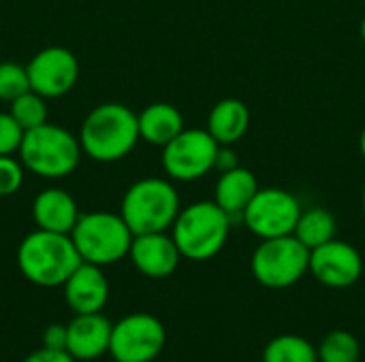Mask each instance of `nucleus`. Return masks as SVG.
<instances>
[{
    "label": "nucleus",
    "instance_id": "nucleus-20",
    "mask_svg": "<svg viewBox=\"0 0 365 362\" xmlns=\"http://www.w3.org/2000/svg\"><path fill=\"white\" fill-rule=\"evenodd\" d=\"M336 228L338 226H336V218L331 211H327L325 207H310V209L302 211L293 235L308 250H314V247L336 239Z\"/></svg>",
    "mask_w": 365,
    "mask_h": 362
},
{
    "label": "nucleus",
    "instance_id": "nucleus-32",
    "mask_svg": "<svg viewBox=\"0 0 365 362\" xmlns=\"http://www.w3.org/2000/svg\"><path fill=\"white\" fill-rule=\"evenodd\" d=\"M361 207H364V213H365V183H364V192H361Z\"/></svg>",
    "mask_w": 365,
    "mask_h": 362
},
{
    "label": "nucleus",
    "instance_id": "nucleus-26",
    "mask_svg": "<svg viewBox=\"0 0 365 362\" xmlns=\"http://www.w3.org/2000/svg\"><path fill=\"white\" fill-rule=\"evenodd\" d=\"M24 139V128L13 119L9 111H0V156L17 154Z\"/></svg>",
    "mask_w": 365,
    "mask_h": 362
},
{
    "label": "nucleus",
    "instance_id": "nucleus-5",
    "mask_svg": "<svg viewBox=\"0 0 365 362\" xmlns=\"http://www.w3.org/2000/svg\"><path fill=\"white\" fill-rule=\"evenodd\" d=\"M180 194L175 186L160 177L135 181L122 196L120 215L133 235L167 233L180 213Z\"/></svg>",
    "mask_w": 365,
    "mask_h": 362
},
{
    "label": "nucleus",
    "instance_id": "nucleus-11",
    "mask_svg": "<svg viewBox=\"0 0 365 362\" xmlns=\"http://www.w3.org/2000/svg\"><path fill=\"white\" fill-rule=\"evenodd\" d=\"M26 68L30 77V90L47 100L66 96L79 79V62L75 53L58 45L36 51Z\"/></svg>",
    "mask_w": 365,
    "mask_h": 362
},
{
    "label": "nucleus",
    "instance_id": "nucleus-23",
    "mask_svg": "<svg viewBox=\"0 0 365 362\" xmlns=\"http://www.w3.org/2000/svg\"><path fill=\"white\" fill-rule=\"evenodd\" d=\"M319 362H359L361 346L349 331H331L317 348Z\"/></svg>",
    "mask_w": 365,
    "mask_h": 362
},
{
    "label": "nucleus",
    "instance_id": "nucleus-14",
    "mask_svg": "<svg viewBox=\"0 0 365 362\" xmlns=\"http://www.w3.org/2000/svg\"><path fill=\"white\" fill-rule=\"evenodd\" d=\"M113 324L98 314H75L66 324V352L75 361H96L103 354H109Z\"/></svg>",
    "mask_w": 365,
    "mask_h": 362
},
{
    "label": "nucleus",
    "instance_id": "nucleus-17",
    "mask_svg": "<svg viewBox=\"0 0 365 362\" xmlns=\"http://www.w3.org/2000/svg\"><path fill=\"white\" fill-rule=\"evenodd\" d=\"M257 192H259V181L255 173L248 169L235 166L231 171L220 173L216 181V190H214V203L222 211H227L233 220L237 215L242 218L244 209L250 205Z\"/></svg>",
    "mask_w": 365,
    "mask_h": 362
},
{
    "label": "nucleus",
    "instance_id": "nucleus-6",
    "mask_svg": "<svg viewBox=\"0 0 365 362\" xmlns=\"http://www.w3.org/2000/svg\"><path fill=\"white\" fill-rule=\"evenodd\" d=\"M71 239L83 262L107 267L128 256L135 235L120 213L90 211L79 215Z\"/></svg>",
    "mask_w": 365,
    "mask_h": 362
},
{
    "label": "nucleus",
    "instance_id": "nucleus-2",
    "mask_svg": "<svg viewBox=\"0 0 365 362\" xmlns=\"http://www.w3.org/2000/svg\"><path fill=\"white\" fill-rule=\"evenodd\" d=\"M81 256L71 235L36 228L26 235L17 247V267L21 275L41 288H58L81 265Z\"/></svg>",
    "mask_w": 365,
    "mask_h": 362
},
{
    "label": "nucleus",
    "instance_id": "nucleus-9",
    "mask_svg": "<svg viewBox=\"0 0 365 362\" xmlns=\"http://www.w3.org/2000/svg\"><path fill=\"white\" fill-rule=\"evenodd\" d=\"M167 344L165 324L152 314H128L111 329L109 354L115 362H156Z\"/></svg>",
    "mask_w": 365,
    "mask_h": 362
},
{
    "label": "nucleus",
    "instance_id": "nucleus-19",
    "mask_svg": "<svg viewBox=\"0 0 365 362\" xmlns=\"http://www.w3.org/2000/svg\"><path fill=\"white\" fill-rule=\"evenodd\" d=\"M250 126V111L240 98H225L216 102L207 115V132L220 145L237 143Z\"/></svg>",
    "mask_w": 365,
    "mask_h": 362
},
{
    "label": "nucleus",
    "instance_id": "nucleus-4",
    "mask_svg": "<svg viewBox=\"0 0 365 362\" xmlns=\"http://www.w3.org/2000/svg\"><path fill=\"white\" fill-rule=\"evenodd\" d=\"M17 154L32 175L41 179H62L79 166L83 149L79 137L47 122L24 132Z\"/></svg>",
    "mask_w": 365,
    "mask_h": 362
},
{
    "label": "nucleus",
    "instance_id": "nucleus-10",
    "mask_svg": "<svg viewBox=\"0 0 365 362\" xmlns=\"http://www.w3.org/2000/svg\"><path fill=\"white\" fill-rule=\"evenodd\" d=\"M302 205L295 194L282 188H259L242 220L259 239H274L293 235L302 215Z\"/></svg>",
    "mask_w": 365,
    "mask_h": 362
},
{
    "label": "nucleus",
    "instance_id": "nucleus-13",
    "mask_svg": "<svg viewBox=\"0 0 365 362\" xmlns=\"http://www.w3.org/2000/svg\"><path fill=\"white\" fill-rule=\"evenodd\" d=\"M128 258L133 260L135 269L141 275L150 280H165L175 273L182 254L171 235L148 233V235H135Z\"/></svg>",
    "mask_w": 365,
    "mask_h": 362
},
{
    "label": "nucleus",
    "instance_id": "nucleus-8",
    "mask_svg": "<svg viewBox=\"0 0 365 362\" xmlns=\"http://www.w3.org/2000/svg\"><path fill=\"white\" fill-rule=\"evenodd\" d=\"M220 143L201 128L182 130L163 147V169L173 181H197L216 169Z\"/></svg>",
    "mask_w": 365,
    "mask_h": 362
},
{
    "label": "nucleus",
    "instance_id": "nucleus-29",
    "mask_svg": "<svg viewBox=\"0 0 365 362\" xmlns=\"http://www.w3.org/2000/svg\"><path fill=\"white\" fill-rule=\"evenodd\" d=\"M235 166H240V164H237V156H235V151L231 149V145H220L218 158H216V171L225 173V171H231V169H235Z\"/></svg>",
    "mask_w": 365,
    "mask_h": 362
},
{
    "label": "nucleus",
    "instance_id": "nucleus-16",
    "mask_svg": "<svg viewBox=\"0 0 365 362\" xmlns=\"http://www.w3.org/2000/svg\"><path fill=\"white\" fill-rule=\"evenodd\" d=\"M79 215L77 201L62 188L41 190L32 201V220L41 230L71 235Z\"/></svg>",
    "mask_w": 365,
    "mask_h": 362
},
{
    "label": "nucleus",
    "instance_id": "nucleus-18",
    "mask_svg": "<svg viewBox=\"0 0 365 362\" xmlns=\"http://www.w3.org/2000/svg\"><path fill=\"white\" fill-rule=\"evenodd\" d=\"M139 137L141 141L165 147L184 130V117L178 107L169 102H152L139 115Z\"/></svg>",
    "mask_w": 365,
    "mask_h": 362
},
{
    "label": "nucleus",
    "instance_id": "nucleus-31",
    "mask_svg": "<svg viewBox=\"0 0 365 362\" xmlns=\"http://www.w3.org/2000/svg\"><path fill=\"white\" fill-rule=\"evenodd\" d=\"M359 34H361V41L365 43V17L364 21H361V26H359Z\"/></svg>",
    "mask_w": 365,
    "mask_h": 362
},
{
    "label": "nucleus",
    "instance_id": "nucleus-3",
    "mask_svg": "<svg viewBox=\"0 0 365 362\" xmlns=\"http://www.w3.org/2000/svg\"><path fill=\"white\" fill-rule=\"evenodd\" d=\"M231 233V215L214 201H199L180 209L171 237L186 260L203 262L222 252Z\"/></svg>",
    "mask_w": 365,
    "mask_h": 362
},
{
    "label": "nucleus",
    "instance_id": "nucleus-30",
    "mask_svg": "<svg viewBox=\"0 0 365 362\" xmlns=\"http://www.w3.org/2000/svg\"><path fill=\"white\" fill-rule=\"evenodd\" d=\"M359 149H361V156L365 160V128L361 130V137H359Z\"/></svg>",
    "mask_w": 365,
    "mask_h": 362
},
{
    "label": "nucleus",
    "instance_id": "nucleus-27",
    "mask_svg": "<svg viewBox=\"0 0 365 362\" xmlns=\"http://www.w3.org/2000/svg\"><path fill=\"white\" fill-rule=\"evenodd\" d=\"M21 362H77L66 350H51L41 346L38 350L30 352Z\"/></svg>",
    "mask_w": 365,
    "mask_h": 362
},
{
    "label": "nucleus",
    "instance_id": "nucleus-28",
    "mask_svg": "<svg viewBox=\"0 0 365 362\" xmlns=\"http://www.w3.org/2000/svg\"><path fill=\"white\" fill-rule=\"evenodd\" d=\"M41 341H43L45 348H51V350H66V326H64V324H49V326L43 331Z\"/></svg>",
    "mask_w": 365,
    "mask_h": 362
},
{
    "label": "nucleus",
    "instance_id": "nucleus-12",
    "mask_svg": "<svg viewBox=\"0 0 365 362\" xmlns=\"http://www.w3.org/2000/svg\"><path fill=\"white\" fill-rule=\"evenodd\" d=\"M310 273L327 288H351L364 273V258L351 243L331 239L310 250Z\"/></svg>",
    "mask_w": 365,
    "mask_h": 362
},
{
    "label": "nucleus",
    "instance_id": "nucleus-25",
    "mask_svg": "<svg viewBox=\"0 0 365 362\" xmlns=\"http://www.w3.org/2000/svg\"><path fill=\"white\" fill-rule=\"evenodd\" d=\"M26 166L13 156H0V198L13 196L24 186Z\"/></svg>",
    "mask_w": 365,
    "mask_h": 362
},
{
    "label": "nucleus",
    "instance_id": "nucleus-15",
    "mask_svg": "<svg viewBox=\"0 0 365 362\" xmlns=\"http://www.w3.org/2000/svg\"><path fill=\"white\" fill-rule=\"evenodd\" d=\"M64 301L73 314H98L109 301V282L103 267L81 262L62 286Z\"/></svg>",
    "mask_w": 365,
    "mask_h": 362
},
{
    "label": "nucleus",
    "instance_id": "nucleus-22",
    "mask_svg": "<svg viewBox=\"0 0 365 362\" xmlns=\"http://www.w3.org/2000/svg\"><path fill=\"white\" fill-rule=\"evenodd\" d=\"M9 113L24 128V132L32 130V128H38V126L47 124V117H49L47 98H43L41 94L28 90L26 94H21V96H17L15 100L9 102Z\"/></svg>",
    "mask_w": 365,
    "mask_h": 362
},
{
    "label": "nucleus",
    "instance_id": "nucleus-1",
    "mask_svg": "<svg viewBox=\"0 0 365 362\" xmlns=\"http://www.w3.org/2000/svg\"><path fill=\"white\" fill-rule=\"evenodd\" d=\"M139 141L137 113L122 102H103L94 107L79 130L83 154L101 164L126 158Z\"/></svg>",
    "mask_w": 365,
    "mask_h": 362
},
{
    "label": "nucleus",
    "instance_id": "nucleus-7",
    "mask_svg": "<svg viewBox=\"0 0 365 362\" xmlns=\"http://www.w3.org/2000/svg\"><path fill=\"white\" fill-rule=\"evenodd\" d=\"M250 271L265 288H291L310 271V250L295 235L261 239L252 252Z\"/></svg>",
    "mask_w": 365,
    "mask_h": 362
},
{
    "label": "nucleus",
    "instance_id": "nucleus-24",
    "mask_svg": "<svg viewBox=\"0 0 365 362\" xmlns=\"http://www.w3.org/2000/svg\"><path fill=\"white\" fill-rule=\"evenodd\" d=\"M30 90L28 68L17 62H0V100L11 102Z\"/></svg>",
    "mask_w": 365,
    "mask_h": 362
},
{
    "label": "nucleus",
    "instance_id": "nucleus-21",
    "mask_svg": "<svg viewBox=\"0 0 365 362\" xmlns=\"http://www.w3.org/2000/svg\"><path fill=\"white\" fill-rule=\"evenodd\" d=\"M261 358L263 362H319V352L306 337L284 333L267 341Z\"/></svg>",
    "mask_w": 365,
    "mask_h": 362
}]
</instances>
